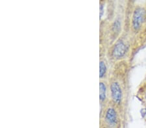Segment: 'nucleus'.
<instances>
[{"label": "nucleus", "instance_id": "3", "mask_svg": "<svg viewBox=\"0 0 146 128\" xmlns=\"http://www.w3.org/2000/svg\"><path fill=\"white\" fill-rule=\"evenodd\" d=\"M129 52V45L125 39L119 38L110 45L106 51V56L109 62L122 61Z\"/></svg>", "mask_w": 146, "mask_h": 128}, {"label": "nucleus", "instance_id": "4", "mask_svg": "<svg viewBox=\"0 0 146 128\" xmlns=\"http://www.w3.org/2000/svg\"><path fill=\"white\" fill-rule=\"evenodd\" d=\"M146 18V10L142 7H136L131 16V26L133 31L138 33L142 29Z\"/></svg>", "mask_w": 146, "mask_h": 128}, {"label": "nucleus", "instance_id": "1", "mask_svg": "<svg viewBox=\"0 0 146 128\" xmlns=\"http://www.w3.org/2000/svg\"><path fill=\"white\" fill-rule=\"evenodd\" d=\"M119 64H115L114 67L110 69L108 84H109L110 101L117 107L121 108L124 102L125 91L122 78L123 69Z\"/></svg>", "mask_w": 146, "mask_h": 128}, {"label": "nucleus", "instance_id": "7", "mask_svg": "<svg viewBox=\"0 0 146 128\" xmlns=\"http://www.w3.org/2000/svg\"><path fill=\"white\" fill-rule=\"evenodd\" d=\"M142 114L143 116H145L146 118V109H143L142 111Z\"/></svg>", "mask_w": 146, "mask_h": 128}, {"label": "nucleus", "instance_id": "6", "mask_svg": "<svg viewBox=\"0 0 146 128\" xmlns=\"http://www.w3.org/2000/svg\"><path fill=\"white\" fill-rule=\"evenodd\" d=\"M110 101L109 84L107 80H100V108Z\"/></svg>", "mask_w": 146, "mask_h": 128}, {"label": "nucleus", "instance_id": "2", "mask_svg": "<svg viewBox=\"0 0 146 128\" xmlns=\"http://www.w3.org/2000/svg\"><path fill=\"white\" fill-rule=\"evenodd\" d=\"M119 121L118 108L111 101L100 108V128H119Z\"/></svg>", "mask_w": 146, "mask_h": 128}, {"label": "nucleus", "instance_id": "5", "mask_svg": "<svg viewBox=\"0 0 146 128\" xmlns=\"http://www.w3.org/2000/svg\"><path fill=\"white\" fill-rule=\"evenodd\" d=\"M106 53L100 51V80H107L110 70Z\"/></svg>", "mask_w": 146, "mask_h": 128}]
</instances>
